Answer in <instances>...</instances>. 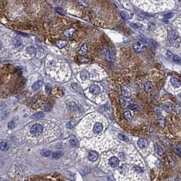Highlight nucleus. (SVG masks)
I'll use <instances>...</instances> for the list:
<instances>
[{
  "label": "nucleus",
  "instance_id": "nucleus-7",
  "mask_svg": "<svg viewBox=\"0 0 181 181\" xmlns=\"http://www.w3.org/2000/svg\"><path fill=\"white\" fill-rule=\"evenodd\" d=\"M122 92L123 96H125V97H127V98L130 97V96H131V91H130V90L129 89L127 86H125L122 87Z\"/></svg>",
  "mask_w": 181,
  "mask_h": 181
},
{
  "label": "nucleus",
  "instance_id": "nucleus-5",
  "mask_svg": "<svg viewBox=\"0 0 181 181\" xmlns=\"http://www.w3.org/2000/svg\"><path fill=\"white\" fill-rule=\"evenodd\" d=\"M103 130V125L101 123H96L95 125H94L93 128V132H94L95 134H99L102 132Z\"/></svg>",
  "mask_w": 181,
  "mask_h": 181
},
{
  "label": "nucleus",
  "instance_id": "nucleus-40",
  "mask_svg": "<svg viewBox=\"0 0 181 181\" xmlns=\"http://www.w3.org/2000/svg\"><path fill=\"white\" fill-rule=\"evenodd\" d=\"M18 34H19V35H23V36H26V37L29 36L28 35H26V34H24V33H20V32H18Z\"/></svg>",
  "mask_w": 181,
  "mask_h": 181
},
{
  "label": "nucleus",
  "instance_id": "nucleus-35",
  "mask_svg": "<svg viewBox=\"0 0 181 181\" xmlns=\"http://www.w3.org/2000/svg\"><path fill=\"white\" fill-rule=\"evenodd\" d=\"M56 11L59 13L60 14H62V15H65V12L62 9V8H56Z\"/></svg>",
  "mask_w": 181,
  "mask_h": 181
},
{
  "label": "nucleus",
  "instance_id": "nucleus-4",
  "mask_svg": "<svg viewBox=\"0 0 181 181\" xmlns=\"http://www.w3.org/2000/svg\"><path fill=\"white\" fill-rule=\"evenodd\" d=\"M114 58H115V52L113 51V49L112 48L109 49L108 50V52H107V54H106V59L107 61H109V62H111V61H113L114 60Z\"/></svg>",
  "mask_w": 181,
  "mask_h": 181
},
{
  "label": "nucleus",
  "instance_id": "nucleus-31",
  "mask_svg": "<svg viewBox=\"0 0 181 181\" xmlns=\"http://www.w3.org/2000/svg\"><path fill=\"white\" fill-rule=\"evenodd\" d=\"M68 108H69V110H76V105L74 103V102H71V103H70L68 105Z\"/></svg>",
  "mask_w": 181,
  "mask_h": 181
},
{
  "label": "nucleus",
  "instance_id": "nucleus-25",
  "mask_svg": "<svg viewBox=\"0 0 181 181\" xmlns=\"http://www.w3.org/2000/svg\"><path fill=\"white\" fill-rule=\"evenodd\" d=\"M26 51H27V52L30 54H35V51H36V49L35 48L33 47V46H30V47H28L27 48H26Z\"/></svg>",
  "mask_w": 181,
  "mask_h": 181
},
{
  "label": "nucleus",
  "instance_id": "nucleus-10",
  "mask_svg": "<svg viewBox=\"0 0 181 181\" xmlns=\"http://www.w3.org/2000/svg\"><path fill=\"white\" fill-rule=\"evenodd\" d=\"M179 37V34L175 31H171L169 32L168 34V37L170 40H176Z\"/></svg>",
  "mask_w": 181,
  "mask_h": 181
},
{
  "label": "nucleus",
  "instance_id": "nucleus-32",
  "mask_svg": "<svg viewBox=\"0 0 181 181\" xmlns=\"http://www.w3.org/2000/svg\"><path fill=\"white\" fill-rule=\"evenodd\" d=\"M174 25H176V26H178V28L179 29V30L181 31V16L180 17V18H178V20L175 22Z\"/></svg>",
  "mask_w": 181,
  "mask_h": 181
},
{
  "label": "nucleus",
  "instance_id": "nucleus-43",
  "mask_svg": "<svg viewBox=\"0 0 181 181\" xmlns=\"http://www.w3.org/2000/svg\"></svg>",
  "mask_w": 181,
  "mask_h": 181
},
{
  "label": "nucleus",
  "instance_id": "nucleus-42",
  "mask_svg": "<svg viewBox=\"0 0 181 181\" xmlns=\"http://www.w3.org/2000/svg\"><path fill=\"white\" fill-rule=\"evenodd\" d=\"M108 181H113L112 180H111L110 178H109V179H108Z\"/></svg>",
  "mask_w": 181,
  "mask_h": 181
},
{
  "label": "nucleus",
  "instance_id": "nucleus-16",
  "mask_svg": "<svg viewBox=\"0 0 181 181\" xmlns=\"http://www.w3.org/2000/svg\"><path fill=\"white\" fill-rule=\"evenodd\" d=\"M43 84V81H38V82H35L32 86V88L33 90H37L38 88H40L41 86H42Z\"/></svg>",
  "mask_w": 181,
  "mask_h": 181
},
{
  "label": "nucleus",
  "instance_id": "nucleus-37",
  "mask_svg": "<svg viewBox=\"0 0 181 181\" xmlns=\"http://www.w3.org/2000/svg\"><path fill=\"white\" fill-rule=\"evenodd\" d=\"M175 152L178 154V155L181 156V147H176L175 148Z\"/></svg>",
  "mask_w": 181,
  "mask_h": 181
},
{
  "label": "nucleus",
  "instance_id": "nucleus-19",
  "mask_svg": "<svg viewBox=\"0 0 181 181\" xmlns=\"http://www.w3.org/2000/svg\"><path fill=\"white\" fill-rule=\"evenodd\" d=\"M164 109L167 112H170L172 110V104L171 102H168L164 105Z\"/></svg>",
  "mask_w": 181,
  "mask_h": 181
},
{
  "label": "nucleus",
  "instance_id": "nucleus-11",
  "mask_svg": "<svg viewBox=\"0 0 181 181\" xmlns=\"http://www.w3.org/2000/svg\"><path fill=\"white\" fill-rule=\"evenodd\" d=\"M90 91L93 94H98L100 92V88L97 85H92L90 88Z\"/></svg>",
  "mask_w": 181,
  "mask_h": 181
},
{
  "label": "nucleus",
  "instance_id": "nucleus-9",
  "mask_svg": "<svg viewBox=\"0 0 181 181\" xmlns=\"http://www.w3.org/2000/svg\"><path fill=\"white\" fill-rule=\"evenodd\" d=\"M99 158V154L96 151H90L88 155V159L89 160L92 161H96Z\"/></svg>",
  "mask_w": 181,
  "mask_h": 181
},
{
  "label": "nucleus",
  "instance_id": "nucleus-44",
  "mask_svg": "<svg viewBox=\"0 0 181 181\" xmlns=\"http://www.w3.org/2000/svg\"></svg>",
  "mask_w": 181,
  "mask_h": 181
},
{
  "label": "nucleus",
  "instance_id": "nucleus-15",
  "mask_svg": "<svg viewBox=\"0 0 181 181\" xmlns=\"http://www.w3.org/2000/svg\"><path fill=\"white\" fill-rule=\"evenodd\" d=\"M88 46L86 45V43H84L82 46V48H81V49H80V51H79V54H81V55H84L85 54H86L87 52H88Z\"/></svg>",
  "mask_w": 181,
  "mask_h": 181
},
{
  "label": "nucleus",
  "instance_id": "nucleus-26",
  "mask_svg": "<svg viewBox=\"0 0 181 181\" xmlns=\"http://www.w3.org/2000/svg\"><path fill=\"white\" fill-rule=\"evenodd\" d=\"M41 154L43 157H49L51 155V151H48V150H43L41 151Z\"/></svg>",
  "mask_w": 181,
  "mask_h": 181
},
{
  "label": "nucleus",
  "instance_id": "nucleus-1",
  "mask_svg": "<svg viewBox=\"0 0 181 181\" xmlns=\"http://www.w3.org/2000/svg\"><path fill=\"white\" fill-rule=\"evenodd\" d=\"M43 130V126L40 124H35V125H33L31 127V128L30 130V132L33 136H40Z\"/></svg>",
  "mask_w": 181,
  "mask_h": 181
},
{
  "label": "nucleus",
  "instance_id": "nucleus-34",
  "mask_svg": "<svg viewBox=\"0 0 181 181\" xmlns=\"http://www.w3.org/2000/svg\"><path fill=\"white\" fill-rule=\"evenodd\" d=\"M174 16V14L170 12V13H168V14H165L164 16V18H165V19H170V18H172Z\"/></svg>",
  "mask_w": 181,
  "mask_h": 181
},
{
  "label": "nucleus",
  "instance_id": "nucleus-38",
  "mask_svg": "<svg viewBox=\"0 0 181 181\" xmlns=\"http://www.w3.org/2000/svg\"><path fill=\"white\" fill-rule=\"evenodd\" d=\"M46 92H48V93H49V92H50V91H51V86H49V85H48V84L46 85Z\"/></svg>",
  "mask_w": 181,
  "mask_h": 181
},
{
  "label": "nucleus",
  "instance_id": "nucleus-28",
  "mask_svg": "<svg viewBox=\"0 0 181 181\" xmlns=\"http://www.w3.org/2000/svg\"><path fill=\"white\" fill-rule=\"evenodd\" d=\"M63 155V153L62 152H56V153H54L52 154V157L54 159H58L60 158L62 155Z\"/></svg>",
  "mask_w": 181,
  "mask_h": 181
},
{
  "label": "nucleus",
  "instance_id": "nucleus-18",
  "mask_svg": "<svg viewBox=\"0 0 181 181\" xmlns=\"http://www.w3.org/2000/svg\"><path fill=\"white\" fill-rule=\"evenodd\" d=\"M8 148H9V146H8L7 142H1V144H0V148H1V151H7L8 149Z\"/></svg>",
  "mask_w": 181,
  "mask_h": 181
},
{
  "label": "nucleus",
  "instance_id": "nucleus-33",
  "mask_svg": "<svg viewBox=\"0 0 181 181\" xmlns=\"http://www.w3.org/2000/svg\"><path fill=\"white\" fill-rule=\"evenodd\" d=\"M70 144L72 145L73 147H76L78 145V141L76 139H71L70 140Z\"/></svg>",
  "mask_w": 181,
  "mask_h": 181
},
{
  "label": "nucleus",
  "instance_id": "nucleus-3",
  "mask_svg": "<svg viewBox=\"0 0 181 181\" xmlns=\"http://www.w3.org/2000/svg\"><path fill=\"white\" fill-rule=\"evenodd\" d=\"M109 164L111 168H116L119 164V160L116 157H112L109 159Z\"/></svg>",
  "mask_w": 181,
  "mask_h": 181
},
{
  "label": "nucleus",
  "instance_id": "nucleus-12",
  "mask_svg": "<svg viewBox=\"0 0 181 181\" xmlns=\"http://www.w3.org/2000/svg\"><path fill=\"white\" fill-rule=\"evenodd\" d=\"M68 42L65 41V40H59V41H57L56 43V45L57 46L58 48H63L65 46H66L67 45Z\"/></svg>",
  "mask_w": 181,
  "mask_h": 181
},
{
  "label": "nucleus",
  "instance_id": "nucleus-14",
  "mask_svg": "<svg viewBox=\"0 0 181 181\" xmlns=\"http://www.w3.org/2000/svg\"><path fill=\"white\" fill-rule=\"evenodd\" d=\"M75 33V29H67L65 31V35L66 37H71L73 35V33Z\"/></svg>",
  "mask_w": 181,
  "mask_h": 181
},
{
  "label": "nucleus",
  "instance_id": "nucleus-17",
  "mask_svg": "<svg viewBox=\"0 0 181 181\" xmlns=\"http://www.w3.org/2000/svg\"><path fill=\"white\" fill-rule=\"evenodd\" d=\"M144 88H145V92H150L152 89V84L151 82H147L145 83L144 86Z\"/></svg>",
  "mask_w": 181,
  "mask_h": 181
},
{
  "label": "nucleus",
  "instance_id": "nucleus-6",
  "mask_svg": "<svg viewBox=\"0 0 181 181\" xmlns=\"http://www.w3.org/2000/svg\"><path fill=\"white\" fill-rule=\"evenodd\" d=\"M138 145L139 147H140L142 148H146L147 147H148V142L147 139L145 138H140L138 140Z\"/></svg>",
  "mask_w": 181,
  "mask_h": 181
},
{
  "label": "nucleus",
  "instance_id": "nucleus-29",
  "mask_svg": "<svg viewBox=\"0 0 181 181\" xmlns=\"http://www.w3.org/2000/svg\"><path fill=\"white\" fill-rule=\"evenodd\" d=\"M121 16H122V18H123V19H125V20L128 19V18H129L128 14L125 11H122V12H121Z\"/></svg>",
  "mask_w": 181,
  "mask_h": 181
},
{
  "label": "nucleus",
  "instance_id": "nucleus-27",
  "mask_svg": "<svg viewBox=\"0 0 181 181\" xmlns=\"http://www.w3.org/2000/svg\"><path fill=\"white\" fill-rule=\"evenodd\" d=\"M75 123L76 122H75V121H71V122H68L67 123H66V128H69V129H71L73 128L74 126H75Z\"/></svg>",
  "mask_w": 181,
  "mask_h": 181
},
{
  "label": "nucleus",
  "instance_id": "nucleus-41",
  "mask_svg": "<svg viewBox=\"0 0 181 181\" xmlns=\"http://www.w3.org/2000/svg\"><path fill=\"white\" fill-rule=\"evenodd\" d=\"M131 25L132 26H134L135 28H139V26L138 25H134V24H131Z\"/></svg>",
  "mask_w": 181,
  "mask_h": 181
},
{
  "label": "nucleus",
  "instance_id": "nucleus-39",
  "mask_svg": "<svg viewBox=\"0 0 181 181\" xmlns=\"http://www.w3.org/2000/svg\"><path fill=\"white\" fill-rule=\"evenodd\" d=\"M79 3H80L81 5H83V6H85V7L88 6V4H87L86 2H84V1H79Z\"/></svg>",
  "mask_w": 181,
  "mask_h": 181
},
{
  "label": "nucleus",
  "instance_id": "nucleus-8",
  "mask_svg": "<svg viewBox=\"0 0 181 181\" xmlns=\"http://www.w3.org/2000/svg\"><path fill=\"white\" fill-rule=\"evenodd\" d=\"M170 83L175 88H180L181 86V81L176 77H172L170 79Z\"/></svg>",
  "mask_w": 181,
  "mask_h": 181
},
{
  "label": "nucleus",
  "instance_id": "nucleus-20",
  "mask_svg": "<svg viewBox=\"0 0 181 181\" xmlns=\"http://www.w3.org/2000/svg\"><path fill=\"white\" fill-rule=\"evenodd\" d=\"M123 116H124V117H125L127 120H128V121H131L132 119V118H133L132 114H131V113L130 112V111H125V112L123 113Z\"/></svg>",
  "mask_w": 181,
  "mask_h": 181
},
{
  "label": "nucleus",
  "instance_id": "nucleus-13",
  "mask_svg": "<svg viewBox=\"0 0 181 181\" xmlns=\"http://www.w3.org/2000/svg\"><path fill=\"white\" fill-rule=\"evenodd\" d=\"M120 102H121V105H122V107H128L129 106V104H130V101L127 98H123V99H122L120 100Z\"/></svg>",
  "mask_w": 181,
  "mask_h": 181
},
{
  "label": "nucleus",
  "instance_id": "nucleus-22",
  "mask_svg": "<svg viewBox=\"0 0 181 181\" xmlns=\"http://www.w3.org/2000/svg\"><path fill=\"white\" fill-rule=\"evenodd\" d=\"M128 109H131V110H133L134 111H139L140 110V107L136 105H130L128 107Z\"/></svg>",
  "mask_w": 181,
  "mask_h": 181
},
{
  "label": "nucleus",
  "instance_id": "nucleus-2",
  "mask_svg": "<svg viewBox=\"0 0 181 181\" xmlns=\"http://www.w3.org/2000/svg\"><path fill=\"white\" fill-rule=\"evenodd\" d=\"M145 48V43H144V42L141 41H137V42L134 43V45H133V49H134V50L136 53L142 52L144 50Z\"/></svg>",
  "mask_w": 181,
  "mask_h": 181
},
{
  "label": "nucleus",
  "instance_id": "nucleus-24",
  "mask_svg": "<svg viewBox=\"0 0 181 181\" xmlns=\"http://www.w3.org/2000/svg\"><path fill=\"white\" fill-rule=\"evenodd\" d=\"M44 117V114H43V112H38L35 113L34 115H33V118H36V119H40V118H42Z\"/></svg>",
  "mask_w": 181,
  "mask_h": 181
},
{
  "label": "nucleus",
  "instance_id": "nucleus-23",
  "mask_svg": "<svg viewBox=\"0 0 181 181\" xmlns=\"http://www.w3.org/2000/svg\"><path fill=\"white\" fill-rule=\"evenodd\" d=\"M118 138L120 139V140H122L123 141H125V142H128L129 141V138L128 136H126L124 134H119L118 135Z\"/></svg>",
  "mask_w": 181,
  "mask_h": 181
},
{
  "label": "nucleus",
  "instance_id": "nucleus-21",
  "mask_svg": "<svg viewBox=\"0 0 181 181\" xmlns=\"http://www.w3.org/2000/svg\"><path fill=\"white\" fill-rule=\"evenodd\" d=\"M156 151H157V153L158 154L159 156H161L164 153V149L161 147V146L159 145H157L156 146Z\"/></svg>",
  "mask_w": 181,
  "mask_h": 181
},
{
  "label": "nucleus",
  "instance_id": "nucleus-36",
  "mask_svg": "<svg viewBox=\"0 0 181 181\" xmlns=\"http://www.w3.org/2000/svg\"><path fill=\"white\" fill-rule=\"evenodd\" d=\"M15 123L14 122H10L8 123V128L9 129H13L14 127H15Z\"/></svg>",
  "mask_w": 181,
  "mask_h": 181
},
{
  "label": "nucleus",
  "instance_id": "nucleus-30",
  "mask_svg": "<svg viewBox=\"0 0 181 181\" xmlns=\"http://www.w3.org/2000/svg\"><path fill=\"white\" fill-rule=\"evenodd\" d=\"M173 60L174 61L175 63H177V64H181V58L177 55H175L173 57Z\"/></svg>",
  "mask_w": 181,
  "mask_h": 181
}]
</instances>
